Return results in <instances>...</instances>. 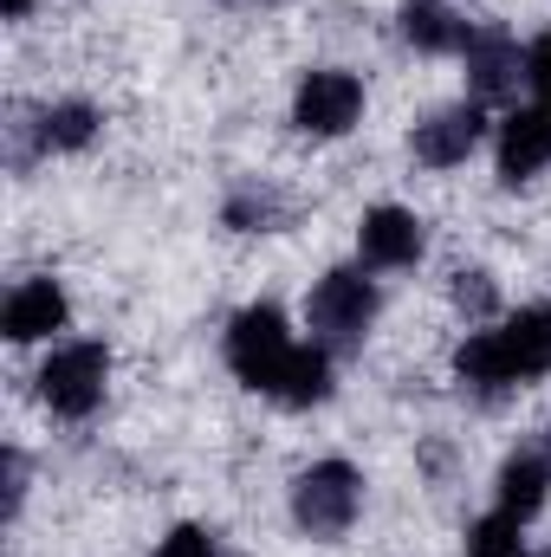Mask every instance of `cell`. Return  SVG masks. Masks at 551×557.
Listing matches in <instances>:
<instances>
[{
  "instance_id": "1",
  "label": "cell",
  "mask_w": 551,
  "mask_h": 557,
  "mask_svg": "<svg viewBox=\"0 0 551 557\" xmlns=\"http://www.w3.org/2000/svg\"><path fill=\"white\" fill-rule=\"evenodd\" d=\"M454 376H461V389H480V396H500V389L551 376V305H526L506 324L474 331L454 350Z\"/></svg>"
},
{
  "instance_id": "2",
  "label": "cell",
  "mask_w": 551,
  "mask_h": 557,
  "mask_svg": "<svg viewBox=\"0 0 551 557\" xmlns=\"http://www.w3.org/2000/svg\"><path fill=\"white\" fill-rule=\"evenodd\" d=\"M377 278H364V267H331V273L311 285L305 298V324H311V344H325L331 357L357 350L377 324Z\"/></svg>"
},
{
  "instance_id": "3",
  "label": "cell",
  "mask_w": 551,
  "mask_h": 557,
  "mask_svg": "<svg viewBox=\"0 0 551 557\" xmlns=\"http://www.w3.org/2000/svg\"><path fill=\"white\" fill-rule=\"evenodd\" d=\"M364 512V473L351 460H311L292 480V525L305 539H344Z\"/></svg>"
},
{
  "instance_id": "4",
  "label": "cell",
  "mask_w": 551,
  "mask_h": 557,
  "mask_svg": "<svg viewBox=\"0 0 551 557\" xmlns=\"http://www.w3.org/2000/svg\"><path fill=\"white\" fill-rule=\"evenodd\" d=\"M292 357H298V344H292V324H285L279 305H247V311L228 324V370H234L247 389L279 396Z\"/></svg>"
},
{
  "instance_id": "5",
  "label": "cell",
  "mask_w": 551,
  "mask_h": 557,
  "mask_svg": "<svg viewBox=\"0 0 551 557\" xmlns=\"http://www.w3.org/2000/svg\"><path fill=\"white\" fill-rule=\"evenodd\" d=\"M105 383H111V350L91 344V337H78V344H59V350L46 357V370H39V403L65 421H85L105 403Z\"/></svg>"
},
{
  "instance_id": "6",
  "label": "cell",
  "mask_w": 551,
  "mask_h": 557,
  "mask_svg": "<svg viewBox=\"0 0 551 557\" xmlns=\"http://www.w3.org/2000/svg\"><path fill=\"white\" fill-rule=\"evenodd\" d=\"M357 117H364V78H357V72L318 65V72L298 78V91H292V124H298L305 137H344Z\"/></svg>"
},
{
  "instance_id": "7",
  "label": "cell",
  "mask_w": 551,
  "mask_h": 557,
  "mask_svg": "<svg viewBox=\"0 0 551 557\" xmlns=\"http://www.w3.org/2000/svg\"><path fill=\"white\" fill-rule=\"evenodd\" d=\"M421 253H428V227H421V214H409V208L383 201V208H370L357 221V260L370 273H403Z\"/></svg>"
},
{
  "instance_id": "8",
  "label": "cell",
  "mask_w": 551,
  "mask_h": 557,
  "mask_svg": "<svg viewBox=\"0 0 551 557\" xmlns=\"http://www.w3.org/2000/svg\"><path fill=\"white\" fill-rule=\"evenodd\" d=\"M480 137H487V111H480V98H467V104H448V111L421 117L409 131V156L421 169H454L480 149Z\"/></svg>"
},
{
  "instance_id": "9",
  "label": "cell",
  "mask_w": 551,
  "mask_h": 557,
  "mask_svg": "<svg viewBox=\"0 0 551 557\" xmlns=\"http://www.w3.org/2000/svg\"><path fill=\"white\" fill-rule=\"evenodd\" d=\"M461 65H467L474 98L487 104V98L519 91V78H526V46H519L506 26H474V33H467V46H461Z\"/></svg>"
},
{
  "instance_id": "10",
  "label": "cell",
  "mask_w": 551,
  "mask_h": 557,
  "mask_svg": "<svg viewBox=\"0 0 551 557\" xmlns=\"http://www.w3.org/2000/svg\"><path fill=\"white\" fill-rule=\"evenodd\" d=\"M539 169H551V98L519 104V111L500 124V182L519 188V182H532Z\"/></svg>"
},
{
  "instance_id": "11",
  "label": "cell",
  "mask_w": 551,
  "mask_h": 557,
  "mask_svg": "<svg viewBox=\"0 0 551 557\" xmlns=\"http://www.w3.org/2000/svg\"><path fill=\"white\" fill-rule=\"evenodd\" d=\"M65 292H59V278H20L13 292H7V311H0V331H7V344H39V337H52V331H65Z\"/></svg>"
},
{
  "instance_id": "12",
  "label": "cell",
  "mask_w": 551,
  "mask_h": 557,
  "mask_svg": "<svg viewBox=\"0 0 551 557\" xmlns=\"http://www.w3.org/2000/svg\"><path fill=\"white\" fill-rule=\"evenodd\" d=\"M500 512L506 519H532L539 506H546V493H551V460L546 454H532V447H519V454H506V467H500Z\"/></svg>"
},
{
  "instance_id": "13",
  "label": "cell",
  "mask_w": 551,
  "mask_h": 557,
  "mask_svg": "<svg viewBox=\"0 0 551 557\" xmlns=\"http://www.w3.org/2000/svg\"><path fill=\"white\" fill-rule=\"evenodd\" d=\"M98 124H105L98 104H85V98H59V104H46V111L33 117V143H39L46 156H72V149H85V143L98 137Z\"/></svg>"
},
{
  "instance_id": "14",
  "label": "cell",
  "mask_w": 551,
  "mask_h": 557,
  "mask_svg": "<svg viewBox=\"0 0 551 557\" xmlns=\"http://www.w3.org/2000/svg\"><path fill=\"white\" fill-rule=\"evenodd\" d=\"M396 20H403V39H409L415 52H461L467 33H474L448 0H403Z\"/></svg>"
},
{
  "instance_id": "15",
  "label": "cell",
  "mask_w": 551,
  "mask_h": 557,
  "mask_svg": "<svg viewBox=\"0 0 551 557\" xmlns=\"http://www.w3.org/2000/svg\"><path fill=\"white\" fill-rule=\"evenodd\" d=\"M221 221H228L234 234H279V227L292 221V201H285L279 188H267V182H241V188L228 195Z\"/></svg>"
},
{
  "instance_id": "16",
  "label": "cell",
  "mask_w": 551,
  "mask_h": 557,
  "mask_svg": "<svg viewBox=\"0 0 551 557\" xmlns=\"http://www.w3.org/2000/svg\"><path fill=\"white\" fill-rule=\"evenodd\" d=\"M325 396H331V350L325 344H298V357H292V370L279 383V403L285 409H311Z\"/></svg>"
},
{
  "instance_id": "17",
  "label": "cell",
  "mask_w": 551,
  "mask_h": 557,
  "mask_svg": "<svg viewBox=\"0 0 551 557\" xmlns=\"http://www.w3.org/2000/svg\"><path fill=\"white\" fill-rule=\"evenodd\" d=\"M467 557H526V525L506 512H487L467 525Z\"/></svg>"
},
{
  "instance_id": "18",
  "label": "cell",
  "mask_w": 551,
  "mask_h": 557,
  "mask_svg": "<svg viewBox=\"0 0 551 557\" xmlns=\"http://www.w3.org/2000/svg\"><path fill=\"white\" fill-rule=\"evenodd\" d=\"M454 305L467 311V318H493V305H500V292H493V273H480V267H467V273H454Z\"/></svg>"
},
{
  "instance_id": "19",
  "label": "cell",
  "mask_w": 551,
  "mask_h": 557,
  "mask_svg": "<svg viewBox=\"0 0 551 557\" xmlns=\"http://www.w3.org/2000/svg\"><path fill=\"white\" fill-rule=\"evenodd\" d=\"M156 557H221V545H215L208 525H175V532L156 545Z\"/></svg>"
},
{
  "instance_id": "20",
  "label": "cell",
  "mask_w": 551,
  "mask_h": 557,
  "mask_svg": "<svg viewBox=\"0 0 551 557\" xmlns=\"http://www.w3.org/2000/svg\"><path fill=\"white\" fill-rule=\"evenodd\" d=\"M526 85H532V98H551V26L526 46Z\"/></svg>"
},
{
  "instance_id": "21",
  "label": "cell",
  "mask_w": 551,
  "mask_h": 557,
  "mask_svg": "<svg viewBox=\"0 0 551 557\" xmlns=\"http://www.w3.org/2000/svg\"><path fill=\"white\" fill-rule=\"evenodd\" d=\"M20 506H26V454L13 447L7 454V512H20Z\"/></svg>"
},
{
  "instance_id": "22",
  "label": "cell",
  "mask_w": 551,
  "mask_h": 557,
  "mask_svg": "<svg viewBox=\"0 0 551 557\" xmlns=\"http://www.w3.org/2000/svg\"><path fill=\"white\" fill-rule=\"evenodd\" d=\"M33 13V0H7V20H26Z\"/></svg>"
},
{
  "instance_id": "23",
  "label": "cell",
  "mask_w": 551,
  "mask_h": 557,
  "mask_svg": "<svg viewBox=\"0 0 551 557\" xmlns=\"http://www.w3.org/2000/svg\"><path fill=\"white\" fill-rule=\"evenodd\" d=\"M221 7H279V0H221Z\"/></svg>"
},
{
  "instance_id": "24",
  "label": "cell",
  "mask_w": 551,
  "mask_h": 557,
  "mask_svg": "<svg viewBox=\"0 0 551 557\" xmlns=\"http://www.w3.org/2000/svg\"><path fill=\"white\" fill-rule=\"evenodd\" d=\"M546 447H551V434H546Z\"/></svg>"
},
{
  "instance_id": "25",
  "label": "cell",
  "mask_w": 551,
  "mask_h": 557,
  "mask_svg": "<svg viewBox=\"0 0 551 557\" xmlns=\"http://www.w3.org/2000/svg\"><path fill=\"white\" fill-rule=\"evenodd\" d=\"M546 557H551V552H546Z\"/></svg>"
}]
</instances>
